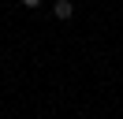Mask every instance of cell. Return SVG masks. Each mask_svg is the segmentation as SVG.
Here are the masks:
<instances>
[{
    "label": "cell",
    "mask_w": 123,
    "mask_h": 119,
    "mask_svg": "<svg viewBox=\"0 0 123 119\" xmlns=\"http://www.w3.org/2000/svg\"><path fill=\"white\" fill-rule=\"evenodd\" d=\"M52 11H56V19H71V15H75V4H71V0H56Z\"/></svg>",
    "instance_id": "1"
},
{
    "label": "cell",
    "mask_w": 123,
    "mask_h": 119,
    "mask_svg": "<svg viewBox=\"0 0 123 119\" xmlns=\"http://www.w3.org/2000/svg\"><path fill=\"white\" fill-rule=\"evenodd\" d=\"M23 7H41V0H23Z\"/></svg>",
    "instance_id": "2"
}]
</instances>
